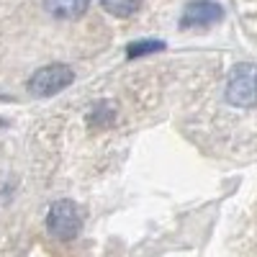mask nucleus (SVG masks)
Here are the masks:
<instances>
[{"label":"nucleus","instance_id":"f257e3e1","mask_svg":"<svg viewBox=\"0 0 257 257\" xmlns=\"http://www.w3.org/2000/svg\"><path fill=\"white\" fill-rule=\"evenodd\" d=\"M226 100L237 108L257 105V64H237L226 80Z\"/></svg>","mask_w":257,"mask_h":257},{"label":"nucleus","instance_id":"f03ea898","mask_svg":"<svg viewBox=\"0 0 257 257\" xmlns=\"http://www.w3.org/2000/svg\"><path fill=\"white\" fill-rule=\"evenodd\" d=\"M47 229L57 239H75L82 229V211L72 201H57L47 213Z\"/></svg>","mask_w":257,"mask_h":257},{"label":"nucleus","instance_id":"7ed1b4c3","mask_svg":"<svg viewBox=\"0 0 257 257\" xmlns=\"http://www.w3.org/2000/svg\"><path fill=\"white\" fill-rule=\"evenodd\" d=\"M75 80V72L67 67V64H47V67H41L34 72V77L29 80V90L34 95H54L59 90H64L67 85Z\"/></svg>","mask_w":257,"mask_h":257},{"label":"nucleus","instance_id":"20e7f679","mask_svg":"<svg viewBox=\"0 0 257 257\" xmlns=\"http://www.w3.org/2000/svg\"><path fill=\"white\" fill-rule=\"evenodd\" d=\"M224 18L221 6L211 3V0H196V3H188L185 13H183V26L193 29V26H208L216 24V21Z\"/></svg>","mask_w":257,"mask_h":257},{"label":"nucleus","instance_id":"39448f33","mask_svg":"<svg viewBox=\"0 0 257 257\" xmlns=\"http://www.w3.org/2000/svg\"><path fill=\"white\" fill-rule=\"evenodd\" d=\"M44 3L54 18H77L85 13L90 0H44Z\"/></svg>","mask_w":257,"mask_h":257},{"label":"nucleus","instance_id":"423d86ee","mask_svg":"<svg viewBox=\"0 0 257 257\" xmlns=\"http://www.w3.org/2000/svg\"><path fill=\"white\" fill-rule=\"evenodd\" d=\"M98 3L116 18H128L139 11L142 0H98Z\"/></svg>","mask_w":257,"mask_h":257},{"label":"nucleus","instance_id":"0eeeda50","mask_svg":"<svg viewBox=\"0 0 257 257\" xmlns=\"http://www.w3.org/2000/svg\"><path fill=\"white\" fill-rule=\"evenodd\" d=\"M165 44L162 41H155V39H147V41H134L128 44V59H137V57H144V54H152V52H160Z\"/></svg>","mask_w":257,"mask_h":257},{"label":"nucleus","instance_id":"6e6552de","mask_svg":"<svg viewBox=\"0 0 257 257\" xmlns=\"http://www.w3.org/2000/svg\"><path fill=\"white\" fill-rule=\"evenodd\" d=\"M95 118H98V123H108V121L113 118V111H111V108H108V105H105V103H103V105H100V108L95 111Z\"/></svg>","mask_w":257,"mask_h":257}]
</instances>
